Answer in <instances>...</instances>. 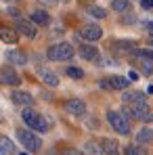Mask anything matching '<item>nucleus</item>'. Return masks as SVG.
I'll return each instance as SVG.
<instances>
[{
    "mask_svg": "<svg viewBox=\"0 0 153 155\" xmlns=\"http://www.w3.org/2000/svg\"><path fill=\"white\" fill-rule=\"evenodd\" d=\"M21 120H23V124H25L27 128L34 130V132H48V128H51V122L46 120V115L38 113V111L32 109V107H23Z\"/></svg>",
    "mask_w": 153,
    "mask_h": 155,
    "instance_id": "nucleus-1",
    "label": "nucleus"
},
{
    "mask_svg": "<svg viewBox=\"0 0 153 155\" xmlns=\"http://www.w3.org/2000/svg\"><path fill=\"white\" fill-rule=\"evenodd\" d=\"M74 52L76 51H74V46L69 42H57V44L46 48V57L51 61H69L74 57Z\"/></svg>",
    "mask_w": 153,
    "mask_h": 155,
    "instance_id": "nucleus-2",
    "label": "nucleus"
},
{
    "mask_svg": "<svg viewBox=\"0 0 153 155\" xmlns=\"http://www.w3.org/2000/svg\"><path fill=\"white\" fill-rule=\"evenodd\" d=\"M107 122H109V126L115 130L118 134H124V136L130 134V120H128L122 111L109 109V111H107Z\"/></svg>",
    "mask_w": 153,
    "mask_h": 155,
    "instance_id": "nucleus-3",
    "label": "nucleus"
},
{
    "mask_svg": "<svg viewBox=\"0 0 153 155\" xmlns=\"http://www.w3.org/2000/svg\"><path fill=\"white\" fill-rule=\"evenodd\" d=\"M17 138L21 140V145L25 147L27 151H32V153H36V151L42 149V140H40V136H36L29 128H19V130H17Z\"/></svg>",
    "mask_w": 153,
    "mask_h": 155,
    "instance_id": "nucleus-4",
    "label": "nucleus"
},
{
    "mask_svg": "<svg viewBox=\"0 0 153 155\" xmlns=\"http://www.w3.org/2000/svg\"><path fill=\"white\" fill-rule=\"evenodd\" d=\"M122 113L126 117H132V120H145V115L149 113V105L147 103H124Z\"/></svg>",
    "mask_w": 153,
    "mask_h": 155,
    "instance_id": "nucleus-5",
    "label": "nucleus"
},
{
    "mask_svg": "<svg viewBox=\"0 0 153 155\" xmlns=\"http://www.w3.org/2000/svg\"><path fill=\"white\" fill-rule=\"evenodd\" d=\"M111 52L113 54H134V52L138 51V44L134 42V40H113L111 42Z\"/></svg>",
    "mask_w": 153,
    "mask_h": 155,
    "instance_id": "nucleus-6",
    "label": "nucleus"
},
{
    "mask_svg": "<svg viewBox=\"0 0 153 155\" xmlns=\"http://www.w3.org/2000/svg\"><path fill=\"white\" fill-rule=\"evenodd\" d=\"M0 84L2 86H19L21 84V76L15 71V67L4 65V67H0Z\"/></svg>",
    "mask_w": 153,
    "mask_h": 155,
    "instance_id": "nucleus-7",
    "label": "nucleus"
},
{
    "mask_svg": "<svg viewBox=\"0 0 153 155\" xmlns=\"http://www.w3.org/2000/svg\"><path fill=\"white\" fill-rule=\"evenodd\" d=\"M78 34H80V38L86 40V42H97V40L103 38V27L97 25V23H88V25H82V29H80Z\"/></svg>",
    "mask_w": 153,
    "mask_h": 155,
    "instance_id": "nucleus-8",
    "label": "nucleus"
},
{
    "mask_svg": "<svg viewBox=\"0 0 153 155\" xmlns=\"http://www.w3.org/2000/svg\"><path fill=\"white\" fill-rule=\"evenodd\" d=\"M63 107H65V111L69 115H76V117H84L86 115V103H84V99H78V97L67 99Z\"/></svg>",
    "mask_w": 153,
    "mask_h": 155,
    "instance_id": "nucleus-9",
    "label": "nucleus"
},
{
    "mask_svg": "<svg viewBox=\"0 0 153 155\" xmlns=\"http://www.w3.org/2000/svg\"><path fill=\"white\" fill-rule=\"evenodd\" d=\"M101 86L103 88H111V90H128L130 80L124 78V76H111V78L101 80Z\"/></svg>",
    "mask_w": 153,
    "mask_h": 155,
    "instance_id": "nucleus-10",
    "label": "nucleus"
},
{
    "mask_svg": "<svg viewBox=\"0 0 153 155\" xmlns=\"http://www.w3.org/2000/svg\"><path fill=\"white\" fill-rule=\"evenodd\" d=\"M78 52H80V57L86 59V61H97V63H101V52H99V48H97L95 44H80V46H78Z\"/></svg>",
    "mask_w": 153,
    "mask_h": 155,
    "instance_id": "nucleus-11",
    "label": "nucleus"
},
{
    "mask_svg": "<svg viewBox=\"0 0 153 155\" xmlns=\"http://www.w3.org/2000/svg\"><path fill=\"white\" fill-rule=\"evenodd\" d=\"M15 29H17L19 34H23L25 38H29V40H34L36 34H38L36 23H32V21H27V19H17V21H15Z\"/></svg>",
    "mask_w": 153,
    "mask_h": 155,
    "instance_id": "nucleus-12",
    "label": "nucleus"
},
{
    "mask_svg": "<svg viewBox=\"0 0 153 155\" xmlns=\"http://www.w3.org/2000/svg\"><path fill=\"white\" fill-rule=\"evenodd\" d=\"M11 101L15 105H21V107H32L34 105V97L29 94V92H25V90H13L11 92Z\"/></svg>",
    "mask_w": 153,
    "mask_h": 155,
    "instance_id": "nucleus-13",
    "label": "nucleus"
},
{
    "mask_svg": "<svg viewBox=\"0 0 153 155\" xmlns=\"http://www.w3.org/2000/svg\"><path fill=\"white\" fill-rule=\"evenodd\" d=\"M134 61H136V67H138V71H141L143 76H151L153 74V61L151 59H147V57L134 52Z\"/></svg>",
    "mask_w": 153,
    "mask_h": 155,
    "instance_id": "nucleus-14",
    "label": "nucleus"
},
{
    "mask_svg": "<svg viewBox=\"0 0 153 155\" xmlns=\"http://www.w3.org/2000/svg\"><path fill=\"white\" fill-rule=\"evenodd\" d=\"M0 40L6 42V44H17V40H19V31H17L15 27L0 25Z\"/></svg>",
    "mask_w": 153,
    "mask_h": 155,
    "instance_id": "nucleus-15",
    "label": "nucleus"
},
{
    "mask_svg": "<svg viewBox=\"0 0 153 155\" xmlns=\"http://www.w3.org/2000/svg\"><path fill=\"white\" fill-rule=\"evenodd\" d=\"M29 21L36 23V25H48L51 23V15L44 8H36V11L29 13Z\"/></svg>",
    "mask_w": 153,
    "mask_h": 155,
    "instance_id": "nucleus-16",
    "label": "nucleus"
},
{
    "mask_svg": "<svg viewBox=\"0 0 153 155\" xmlns=\"http://www.w3.org/2000/svg\"><path fill=\"white\" fill-rule=\"evenodd\" d=\"M6 59H8L11 65H25V63H27V54L23 51H19V48H11V51H6Z\"/></svg>",
    "mask_w": 153,
    "mask_h": 155,
    "instance_id": "nucleus-17",
    "label": "nucleus"
},
{
    "mask_svg": "<svg viewBox=\"0 0 153 155\" xmlns=\"http://www.w3.org/2000/svg\"><path fill=\"white\" fill-rule=\"evenodd\" d=\"M122 101L124 103H147V94L141 90H124Z\"/></svg>",
    "mask_w": 153,
    "mask_h": 155,
    "instance_id": "nucleus-18",
    "label": "nucleus"
},
{
    "mask_svg": "<svg viewBox=\"0 0 153 155\" xmlns=\"http://www.w3.org/2000/svg\"><path fill=\"white\" fill-rule=\"evenodd\" d=\"M101 147H103V153L105 155H122L120 153V145H118L115 138H103Z\"/></svg>",
    "mask_w": 153,
    "mask_h": 155,
    "instance_id": "nucleus-19",
    "label": "nucleus"
},
{
    "mask_svg": "<svg viewBox=\"0 0 153 155\" xmlns=\"http://www.w3.org/2000/svg\"><path fill=\"white\" fill-rule=\"evenodd\" d=\"M136 143L138 145H153V128L143 126V128L136 132Z\"/></svg>",
    "mask_w": 153,
    "mask_h": 155,
    "instance_id": "nucleus-20",
    "label": "nucleus"
},
{
    "mask_svg": "<svg viewBox=\"0 0 153 155\" xmlns=\"http://www.w3.org/2000/svg\"><path fill=\"white\" fill-rule=\"evenodd\" d=\"M38 74H40L42 82H44L46 86H51V88H57V86H59V76H57L55 71H51V69H40Z\"/></svg>",
    "mask_w": 153,
    "mask_h": 155,
    "instance_id": "nucleus-21",
    "label": "nucleus"
},
{
    "mask_svg": "<svg viewBox=\"0 0 153 155\" xmlns=\"http://www.w3.org/2000/svg\"><path fill=\"white\" fill-rule=\"evenodd\" d=\"M84 153H86V155H105V153H103V147L97 143V140H86V145H84Z\"/></svg>",
    "mask_w": 153,
    "mask_h": 155,
    "instance_id": "nucleus-22",
    "label": "nucleus"
},
{
    "mask_svg": "<svg viewBox=\"0 0 153 155\" xmlns=\"http://www.w3.org/2000/svg\"><path fill=\"white\" fill-rule=\"evenodd\" d=\"M86 13H88L90 17H95V19H105V17H107V11H105L103 6H99V4H88V6H86Z\"/></svg>",
    "mask_w": 153,
    "mask_h": 155,
    "instance_id": "nucleus-23",
    "label": "nucleus"
},
{
    "mask_svg": "<svg viewBox=\"0 0 153 155\" xmlns=\"http://www.w3.org/2000/svg\"><path fill=\"white\" fill-rule=\"evenodd\" d=\"M124 155H147V149H145V145L134 143V145H128L124 149Z\"/></svg>",
    "mask_w": 153,
    "mask_h": 155,
    "instance_id": "nucleus-24",
    "label": "nucleus"
},
{
    "mask_svg": "<svg viewBox=\"0 0 153 155\" xmlns=\"http://www.w3.org/2000/svg\"><path fill=\"white\" fill-rule=\"evenodd\" d=\"M0 151L6 153V155H13V153H15V145H13V140L6 138V136H0Z\"/></svg>",
    "mask_w": 153,
    "mask_h": 155,
    "instance_id": "nucleus-25",
    "label": "nucleus"
},
{
    "mask_svg": "<svg viewBox=\"0 0 153 155\" xmlns=\"http://www.w3.org/2000/svg\"><path fill=\"white\" fill-rule=\"evenodd\" d=\"M130 6V0H111V8L118 13H126Z\"/></svg>",
    "mask_w": 153,
    "mask_h": 155,
    "instance_id": "nucleus-26",
    "label": "nucleus"
},
{
    "mask_svg": "<svg viewBox=\"0 0 153 155\" xmlns=\"http://www.w3.org/2000/svg\"><path fill=\"white\" fill-rule=\"evenodd\" d=\"M65 74L69 78H74V80H82L84 78V69H80V67H74V65H69L67 69H65Z\"/></svg>",
    "mask_w": 153,
    "mask_h": 155,
    "instance_id": "nucleus-27",
    "label": "nucleus"
},
{
    "mask_svg": "<svg viewBox=\"0 0 153 155\" xmlns=\"http://www.w3.org/2000/svg\"><path fill=\"white\" fill-rule=\"evenodd\" d=\"M120 21H122L124 25H130V23H134V21H136V17H134V13H126Z\"/></svg>",
    "mask_w": 153,
    "mask_h": 155,
    "instance_id": "nucleus-28",
    "label": "nucleus"
},
{
    "mask_svg": "<svg viewBox=\"0 0 153 155\" xmlns=\"http://www.w3.org/2000/svg\"><path fill=\"white\" fill-rule=\"evenodd\" d=\"M63 155H86L82 149H76V147H67L65 151H63Z\"/></svg>",
    "mask_w": 153,
    "mask_h": 155,
    "instance_id": "nucleus-29",
    "label": "nucleus"
},
{
    "mask_svg": "<svg viewBox=\"0 0 153 155\" xmlns=\"http://www.w3.org/2000/svg\"><path fill=\"white\" fill-rule=\"evenodd\" d=\"M136 52H138V54H143V57H147V59H151V61H153V51H151V48H138Z\"/></svg>",
    "mask_w": 153,
    "mask_h": 155,
    "instance_id": "nucleus-30",
    "label": "nucleus"
},
{
    "mask_svg": "<svg viewBox=\"0 0 153 155\" xmlns=\"http://www.w3.org/2000/svg\"><path fill=\"white\" fill-rule=\"evenodd\" d=\"M38 2H42V4H46V6H55V4H59V2H65V0H38Z\"/></svg>",
    "mask_w": 153,
    "mask_h": 155,
    "instance_id": "nucleus-31",
    "label": "nucleus"
},
{
    "mask_svg": "<svg viewBox=\"0 0 153 155\" xmlns=\"http://www.w3.org/2000/svg\"><path fill=\"white\" fill-rule=\"evenodd\" d=\"M6 13H8L11 17H19V11H17L15 6H8V8H6Z\"/></svg>",
    "mask_w": 153,
    "mask_h": 155,
    "instance_id": "nucleus-32",
    "label": "nucleus"
},
{
    "mask_svg": "<svg viewBox=\"0 0 153 155\" xmlns=\"http://www.w3.org/2000/svg\"><path fill=\"white\" fill-rule=\"evenodd\" d=\"M141 6L143 8H153V0H141Z\"/></svg>",
    "mask_w": 153,
    "mask_h": 155,
    "instance_id": "nucleus-33",
    "label": "nucleus"
},
{
    "mask_svg": "<svg viewBox=\"0 0 153 155\" xmlns=\"http://www.w3.org/2000/svg\"><path fill=\"white\" fill-rule=\"evenodd\" d=\"M128 80H132V82H134V80H138V71L130 69V71H128Z\"/></svg>",
    "mask_w": 153,
    "mask_h": 155,
    "instance_id": "nucleus-34",
    "label": "nucleus"
},
{
    "mask_svg": "<svg viewBox=\"0 0 153 155\" xmlns=\"http://www.w3.org/2000/svg\"><path fill=\"white\" fill-rule=\"evenodd\" d=\"M143 27H145V29H149V31H153V21H145Z\"/></svg>",
    "mask_w": 153,
    "mask_h": 155,
    "instance_id": "nucleus-35",
    "label": "nucleus"
},
{
    "mask_svg": "<svg viewBox=\"0 0 153 155\" xmlns=\"http://www.w3.org/2000/svg\"><path fill=\"white\" fill-rule=\"evenodd\" d=\"M145 122H153V113H151V111H149V113L145 115Z\"/></svg>",
    "mask_w": 153,
    "mask_h": 155,
    "instance_id": "nucleus-36",
    "label": "nucleus"
},
{
    "mask_svg": "<svg viewBox=\"0 0 153 155\" xmlns=\"http://www.w3.org/2000/svg\"><path fill=\"white\" fill-rule=\"evenodd\" d=\"M149 46H151V48H153V34H151V36H149Z\"/></svg>",
    "mask_w": 153,
    "mask_h": 155,
    "instance_id": "nucleus-37",
    "label": "nucleus"
},
{
    "mask_svg": "<svg viewBox=\"0 0 153 155\" xmlns=\"http://www.w3.org/2000/svg\"><path fill=\"white\" fill-rule=\"evenodd\" d=\"M147 92H149V94H153V84L149 86V88H147Z\"/></svg>",
    "mask_w": 153,
    "mask_h": 155,
    "instance_id": "nucleus-38",
    "label": "nucleus"
},
{
    "mask_svg": "<svg viewBox=\"0 0 153 155\" xmlns=\"http://www.w3.org/2000/svg\"><path fill=\"white\" fill-rule=\"evenodd\" d=\"M6 2H17V0H6Z\"/></svg>",
    "mask_w": 153,
    "mask_h": 155,
    "instance_id": "nucleus-39",
    "label": "nucleus"
},
{
    "mask_svg": "<svg viewBox=\"0 0 153 155\" xmlns=\"http://www.w3.org/2000/svg\"><path fill=\"white\" fill-rule=\"evenodd\" d=\"M21 155H27V153H21Z\"/></svg>",
    "mask_w": 153,
    "mask_h": 155,
    "instance_id": "nucleus-40",
    "label": "nucleus"
}]
</instances>
